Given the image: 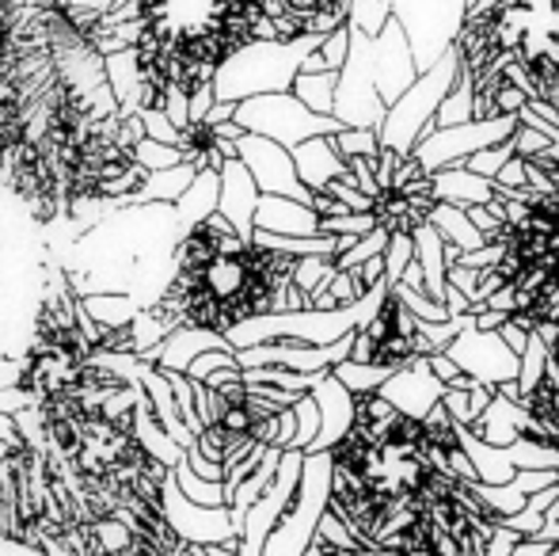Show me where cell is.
<instances>
[{
  "label": "cell",
  "mask_w": 559,
  "mask_h": 556,
  "mask_svg": "<svg viewBox=\"0 0 559 556\" xmlns=\"http://www.w3.org/2000/svg\"><path fill=\"white\" fill-rule=\"evenodd\" d=\"M324 43L320 35H301L289 43H243L214 69V92L217 104H248L259 96H282L289 92L294 76L301 73L305 58L317 54V46Z\"/></svg>",
  "instance_id": "obj_1"
},
{
  "label": "cell",
  "mask_w": 559,
  "mask_h": 556,
  "mask_svg": "<svg viewBox=\"0 0 559 556\" xmlns=\"http://www.w3.org/2000/svg\"><path fill=\"white\" fill-rule=\"evenodd\" d=\"M456 76H461V58H456V46H453V54H445L430 73L415 76L412 88L384 111V122L377 127L381 149H389V153L407 161L412 149L435 130V115H438V107H442V99L449 96Z\"/></svg>",
  "instance_id": "obj_2"
},
{
  "label": "cell",
  "mask_w": 559,
  "mask_h": 556,
  "mask_svg": "<svg viewBox=\"0 0 559 556\" xmlns=\"http://www.w3.org/2000/svg\"><path fill=\"white\" fill-rule=\"evenodd\" d=\"M328 499H332V453H305L297 496L289 504V511L282 514L278 527L271 530V537L263 542V556L309 553V545L317 542L320 519L328 511Z\"/></svg>",
  "instance_id": "obj_3"
},
{
  "label": "cell",
  "mask_w": 559,
  "mask_h": 556,
  "mask_svg": "<svg viewBox=\"0 0 559 556\" xmlns=\"http://www.w3.org/2000/svg\"><path fill=\"white\" fill-rule=\"evenodd\" d=\"M233 122L243 134L274 141V145H282L286 153H294L297 145H305V141H312V138H335L338 130H343L335 119H320L309 107H301L289 92L236 104Z\"/></svg>",
  "instance_id": "obj_4"
},
{
  "label": "cell",
  "mask_w": 559,
  "mask_h": 556,
  "mask_svg": "<svg viewBox=\"0 0 559 556\" xmlns=\"http://www.w3.org/2000/svg\"><path fill=\"white\" fill-rule=\"evenodd\" d=\"M346 35H350V46H346V61L335 81L332 119L343 130H377L389 107L381 104L373 88V38L358 35L350 27H346Z\"/></svg>",
  "instance_id": "obj_5"
},
{
  "label": "cell",
  "mask_w": 559,
  "mask_h": 556,
  "mask_svg": "<svg viewBox=\"0 0 559 556\" xmlns=\"http://www.w3.org/2000/svg\"><path fill=\"white\" fill-rule=\"evenodd\" d=\"M464 12H468V4H415V0L392 4V20L404 31V43L412 50L419 76L430 73L445 54H453L464 27Z\"/></svg>",
  "instance_id": "obj_6"
},
{
  "label": "cell",
  "mask_w": 559,
  "mask_h": 556,
  "mask_svg": "<svg viewBox=\"0 0 559 556\" xmlns=\"http://www.w3.org/2000/svg\"><path fill=\"white\" fill-rule=\"evenodd\" d=\"M518 130V119H476V122H464V127H449V130H435L412 149L407 161L419 168L423 179L438 176L442 168H456V164L472 161L476 153L495 145H507L510 134Z\"/></svg>",
  "instance_id": "obj_7"
},
{
  "label": "cell",
  "mask_w": 559,
  "mask_h": 556,
  "mask_svg": "<svg viewBox=\"0 0 559 556\" xmlns=\"http://www.w3.org/2000/svg\"><path fill=\"white\" fill-rule=\"evenodd\" d=\"M301 465H305V453L286 450L278 461V473H274L271 488L266 496L243 514L240 522V537H236V553L240 556H263V542L271 537V530L282 522V514L289 511L297 496V484H301Z\"/></svg>",
  "instance_id": "obj_8"
},
{
  "label": "cell",
  "mask_w": 559,
  "mask_h": 556,
  "mask_svg": "<svg viewBox=\"0 0 559 556\" xmlns=\"http://www.w3.org/2000/svg\"><path fill=\"white\" fill-rule=\"evenodd\" d=\"M442 355L456 366L461 378L476 381V386L502 389V386H510V381H518V355L499 340V332L468 328V332H461L449 343Z\"/></svg>",
  "instance_id": "obj_9"
},
{
  "label": "cell",
  "mask_w": 559,
  "mask_h": 556,
  "mask_svg": "<svg viewBox=\"0 0 559 556\" xmlns=\"http://www.w3.org/2000/svg\"><path fill=\"white\" fill-rule=\"evenodd\" d=\"M160 519L168 522L171 534L183 545H191V549H214V545L236 549V530H233V519H228V507L210 511V507L187 504L176 492V484H171V476L160 488Z\"/></svg>",
  "instance_id": "obj_10"
},
{
  "label": "cell",
  "mask_w": 559,
  "mask_h": 556,
  "mask_svg": "<svg viewBox=\"0 0 559 556\" xmlns=\"http://www.w3.org/2000/svg\"><path fill=\"white\" fill-rule=\"evenodd\" d=\"M236 161L248 168V176H251V184L259 187V194H266V199H294V202H301V206H309L312 194L301 187L297 168H294V156H289L282 145L243 134L236 141Z\"/></svg>",
  "instance_id": "obj_11"
},
{
  "label": "cell",
  "mask_w": 559,
  "mask_h": 556,
  "mask_svg": "<svg viewBox=\"0 0 559 556\" xmlns=\"http://www.w3.org/2000/svg\"><path fill=\"white\" fill-rule=\"evenodd\" d=\"M442 393H445V386L430 374L427 358H412V363L400 366V370L377 389V397H381L396 416H404L412 423L427 419L430 412L442 404Z\"/></svg>",
  "instance_id": "obj_12"
},
{
  "label": "cell",
  "mask_w": 559,
  "mask_h": 556,
  "mask_svg": "<svg viewBox=\"0 0 559 556\" xmlns=\"http://www.w3.org/2000/svg\"><path fill=\"white\" fill-rule=\"evenodd\" d=\"M415 61L412 50L404 43V31L396 27V20H389V27L381 31V38H373V88L381 96L384 107H392L407 88L415 84Z\"/></svg>",
  "instance_id": "obj_13"
},
{
  "label": "cell",
  "mask_w": 559,
  "mask_h": 556,
  "mask_svg": "<svg viewBox=\"0 0 559 556\" xmlns=\"http://www.w3.org/2000/svg\"><path fill=\"white\" fill-rule=\"evenodd\" d=\"M217 217L228 222V229L240 240H251V222H255V206H259V187L251 184L248 168L240 161H225L222 171H217Z\"/></svg>",
  "instance_id": "obj_14"
},
{
  "label": "cell",
  "mask_w": 559,
  "mask_h": 556,
  "mask_svg": "<svg viewBox=\"0 0 559 556\" xmlns=\"http://www.w3.org/2000/svg\"><path fill=\"white\" fill-rule=\"evenodd\" d=\"M309 397H312V404H317V412H320V435L305 453H332L354 427V397L338 386L332 374H328V378L320 381Z\"/></svg>",
  "instance_id": "obj_15"
},
{
  "label": "cell",
  "mask_w": 559,
  "mask_h": 556,
  "mask_svg": "<svg viewBox=\"0 0 559 556\" xmlns=\"http://www.w3.org/2000/svg\"><path fill=\"white\" fill-rule=\"evenodd\" d=\"M472 435H476L479 442L495 446V450H507V446H514L518 438H537V423H533V416L522 409V404L495 393L491 404L484 409V416L472 423Z\"/></svg>",
  "instance_id": "obj_16"
},
{
  "label": "cell",
  "mask_w": 559,
  "mask_h": 556,
  "mask_svg": "<svg viewBox=\"0 0 559 556\" xmlns=\"http://www.w3.org/2000/svg\"><path fill=\"white\" fill-rule=\"evenodd\" d=\"M251 229L266 233V237L305 240V237H320V217L294 199H266L263 194L259 206H255V222H251Z\"/></svg>",
  "instance_id": "obj_17"
},
{
  "label": "cell",
  "mask_w": 559,
  "mask_h": 556,
  "mask_svg": "<svg viewBox=\"0 0 559 556\" xmlns=\"http://www.w3.org/2000/svg\"><path fill=\"white\" fill-rule=\"evenodd\" d=\"M206 351H228V343L217 332L206 328H176L160 347L148 355V366H156L160 374H187V366Z\"/></svg>",
  "instance_id": "obj_18"
},
{
  "label": "cell",
  "mask_w": 559,
  "mask_h": 556,
  "mask_svg": "<svg viewBox=\"0 0 559 556\" xmlns=\"http://www.w3.org/2000/svg\"><path fill=\"white\" fill-rule=\"evenodd\" d=\"M427 199L430 202H445V206H456V210L491 206V202H495V184H491V179L472 176L464 164H456V168H442L438 176L427 179Z\"/></svg>",
  "instance_id": "obj_19"
},
{
  "label": "cell",
  "mask_w": 559,
  "mask_h": 556,
  "mask_svg": "<svg viewBox=\"0 0 559 556\" xmlns=\"http://www.w3.org/2000/svg\"><path fill=\"white\" fill-rule=\"evenodd\" d=\"M289 156H294L297 179H301V187L309 194L328 191V184H335V179L346 176V164H343V156L335 153L332 138H312V141H305V145H297Z\"/></svg>",
  "instance_id": "obj_20"
},
{
  "label": "cell",
  "mask_w": 559,
  "mask_h": 556,
  "mask_svg": "<svg viewBox=\"0 0 559 556\" xmlns=\"http://www.w3.org/2000/svg\"><path fill=\"white\" fill-rule=\"evenodd\" d=\"M202 168H194V164H176V168L168 171H153V176L141 179V187L130 194V199L122 202L118 210H141V206H176L179 199H183V191L191 187V179L199 176Z\"/></svg>",
  "instance_id": "obj_21"
},
{
  "label": "cell",
  "mask_w": 559,
  "mask_h": 556,
  "mask_svg": "<svg viewBox=\"0 0 559 556\" xmlns=\"http://www.w3.org/2000/svg\"><path fill=\"white\" fill-rule=\"evenodd\" d=\"M217 171L214 168H202L199 176L191 179V187L183 191V199L171 206V214H176V225H179V237L191 229H199L206 217L217 214Z\"/></svg>",
  "instance_id": "obj_22"
},
{
  "label": "cell",
  "mask_w": 559,
  "mask_h": 556,
  "mask_svg": "<svg viewBox=\"0 0 559 556\" xmlns=\"http://www.w3.org/2000/svg\"><path fill=\"white\" fill-rule=\"evenodd\" d=\"M407 237H412L415 263H419V271H423V294H427L430 301L442 305V294H445V240L438 237L427 222L415 225Z\"/></svg>",
  "instance_id": "obj_23"
},
{
  "label": "cell",
  "mask_w": 559,
  "mask_h": 556,
  "mask_svg": "<svg viewBox=\"0 0 559 556\" xmlns=\"http://www.w3.org/2000/svg\"><path fill=\"white\" fill-rule=\"evenodd\" d=\"M130 438L141 446V453H145L153 465H160V469H176L179 461H183V450H179L176 442L168 438V430L160 427V423L153 419V412H148V404H145V397H141V404H138V412H133V427H130Z\"/></svg>",
  "instance_id": "obj_24"
},
{
  "label": "cell",
  "mask_w": 559,
  "mask_h": 556,
  "mask_svg": "<svg viewBox=\"0 0 559 556\" xmlns=\"http://www.w3.org/2000/svg\"><path fill=\"white\" fill-rule=\"evenodd\" d=\"M456 430V446H461V453L468 458V465L476 469V481L479 484H491V488H502V484L514 481V469H510L507 453L495 450V446L479 442L476 435H472L468 427H453Z\"/></svg>",
  "instance_id": "obj_25"
},
{
  "label": "cell",
  "mask_w": 559,
  "mask_h": 556,
  "mask_svg": "<svg viewBox=\"0 0 559 556\" xmlns=\"http://www.w3.org/2000/svg\"><path fill=\"white\" fill-rule=\"evenodd\" d=\"M427 225L438 233V237L445 240L449 248H456V252H461V256H468V252H479V248H487V245H484V237H479V233L468 225V217H464V210L445 206V202H435V206L427 210Z\"/></svg>",
  "instance_id": "obj_26"
},
{
  "label": "cell",
  "mask_w": 559,
  "mask_h": 556,
  "mask_svg": "<svg viewBox=\"0 0 559 556\" xmlns=\"http://www.w3.org/2000/svg\"><path fill=\"white\" fill-rule=\"evenodd\" d=\"M484 119V111H479V96H476V84L468 81V76H456L453 88H449V96L442 99V107H438L435 115V130H449V127H464V122H476ZM430 130V134H435Z\"/></svg>",
  "instance_id": "obj_27"
},
{
  "label": "cell",
  "mask_w": 559,
  "mask_h": 556,
  "mask_svg": "<svg viewBox=\"0 0 559 556\" xmlns=\"http://www.w3.org/2000/svg\"><path fill=\"white\" fill-rule=\"evenodd\" d=\"M81 309L96 320L104 332H118V328H130V320L141 312V305L130 294H92V297H76Z\"/></svg>",
  "instance_id": "obj_28"
},
{
  "label": "cell",
  "mask_w": 559,
  "mask_h": 556,
  "mask_svg": "<svg viewBox=\"0 0 559 556\" xmlns=\"http://www.w3.org/2000/svg\"><path fill=\"white\" fill-rule=\"evenodd\" d=\"M335 81H338V73H297L294 84H289V96L301 107H309L312 115H320V119H332Z\"/></svg>",
  "instance_id": "obj_29"
},
{
  "label": "cell",
  "mask_w": 559,
  "mask_h": 556,
  "mask_svg": "<svg viewBox=\"0 0 559 556\" xmlns=\"http://www.w3.org/2000/svg\"><path fill=\"white\" fill-rule=\"evenodd\" d=\"M502 453L514 473H559V446L545 442V438H518Z\"/></svg>",
  "instance_id": "obj_30"
},
{
  "label": "cell",
  "mask_w": 559,
  "mask_h": 556,
  "mask_svg": "<svg viewBox=\"0 0 559 556\" xmlns=\"http://www.w3.org/2000/svg\"><path fill=\"white\" fill-rule=\"evenodd\" d=\"M392 366H373V363H350V358H346V363H338L335 370H332V378L338 381V386L346 389V393L350 397H373L377 389L384 386V381L392 378Z\"/></svg>",
  "instance_id": "obj_31"
},
{
  "label": "cell",
  "mask_w": 559,
  "mask_h": 556,
  "mask_svg": "<svg viewBox=\"0 0 559 556\" xmlns=\"http://www.w3.org/2000/svg\"><path fill=\"white\" fill-rule=\"evenodd\" d=\"M171 484H176V492L187 499V504L194 507H210V511H217V507H228V492L225 484H210V481H199V476L187 469V461H179L176 469H171Z\"/></svg>",
  "instance_id": "obj_32"
},
{
  "label": "cell",
  "mask_w": 559,
  "mask_h": 556,
  "mask_svg": "<svg viewBox=\"0 0 559 556\" xmlns=\"http://www.w3.org/2000/svg\"><path fill=\"white\" fill-rule=\"evenodd\" d=\"M389 20H392L389 0H358V4H346V27L366 38H381Z\"/></svg>",
  "instance_id": "obj_33"
},
{
  "label": "cell",
  "mask_w": 559,
  "mask_h": 556,
  "mask_svg": "<svg viewBox=\"0 0 559 556\" xmlns=\"http://www.w3.org/2000/svg\"><path fill=\"white\" fill-rule=\"evenodd\" d=\"M545 366H548L545 340H540L537 332H530V343H525L522 358H518V393H522V401L540 386V378H545Z\"/></svg>",
  "instance_id": "obj_34"
},
{
  "label": "cell",
  "mask_w": 559,
  "mask_h": 556,
  "mask_svg": "<svg viewBox=\"0 0 559 556\" xmlns=\"http://www.w3.org/2000/svg\"><path fill=\"white\" fill-rule=\"evenodd\" d=\"M335 260H324V256H309V260H297L294 263V289L297 294L305 297V301H309L312 294H320V289L328 286V282L335 279Z\"/></svg>",
  "instance_id": "obj_35"
},
{
  "label": "cell",
  "mask_w": 559,
  "mask_h": 556,
  "mask_svg": "<svg viewBox=\"0 0 559 556\" xmlns=\"http://www.w3.org/2000/svg\"><path fill=\"white\" fill-rule=\"evenodd\" d=\"M384 248H389V233H384V229H373V233H366V237L354 240L350 252H343V256L335 260V268H338V271H350V275H354V271L366 268L369 260H381Z\"/></svg>",
  "instance_id": "obj_36"
},
{
  "label": "cell",
  "mask_w": 559,
  "mask_h": 556,
  "mask_svg": "<svg viewBox=\"0 0 559 556\" xmlns=\"http://www.w3.org/2000/svg\"><path fill=\"white\" fill-rule=\"evenodd\" d=\"M332 145L343 161H373V156L381 153L377 130H338L332 138Z\"/></svg>",
  "instance_id": "obj_37"
},
{
  "label": "cell",
  "mask_w": 559,
  "mask_h": 556,
  "mask_svg": "<svg viewBox=\"0 0 559 556\" xmlns=\"http://www.w3.org/2000/svg\"><path fill=\"white\" fill-rule=\"evenodd\" d=\"M130 164H133V168L145 171V176H153V171H168V168H176V164H183V156H179L171 145L141 141V145H133V149H130Z\"/></svg>",
  "instance_id": "obj_38"
},
{
  "label": "cell",
  "mask_w": 559,
  "mask_h": 556,
  "mask_svg": "<svg viewBox=\"0 0 559 556\" xmlns=\"http://www.w3.org/2000/svg\"><path fill=\"white\" fill-rule=\"evenodd\" d=\"M92 542H96V549L104 556H126L133 545V534L122 527L118 519H104V522H92Z\"/></svg>",
  "instance_id": "obj_39"
},
{
  "label": "cell",
  "mask_w": 559,
  "mask_h": 556,
  "mask_svg": "<svg viewBox=\"0 0 559 556\" xmlns=\"http://www.w3.org/2000/svg\"><path fill=\"white\" fill-rule=\"evenodd\" d=\"M294 423H297V430H294V446H289V450L305 453L320 435V412H317V404H312V397H301V401L294 404Z\"/></svg>",
  "instance_id": "obj_40"
},
{
  "label": "cell",
  "mask_w": 559,
  "mask_h": 556,
  "mask_svg": "<svg viewBox=\"0 0 559 556\" xmlns=\"http://www.w3.org/2000/svg\"><path fill=\"white\" fill-rule=\"evenodd\" d=\"M415 260V245H412V237L407 233H392L389 237V248H384V256H381V263H384V282L389 286H396L400 275H404V268Z\"/></svg>",
  "instance_id": "obj_41"
},
{
  "label": "cell",
  "mask_w": 559,
  "mask_h": 556,
  "mask_svg": "<svg viewBox=\"0 0 559 556\" xmlns=\"http://www.w3.org/2000/svg\"><path fill=\"white\" fill-rule=\"evenodd\" d=\"M510 156H514V149H510V141H507V145L484 149V153H476L472 161H464V168H468L472 176H479V179H495L502 168H507Z\"/></svg>",
  "instance_id": "obj_42"
},
{
  "label": "cell",
  "mask_w": 559,
  "mask_h": 556,
  "mask_svg": "<svg viewBox=\"0 0 559 556\" xmlns=\"http://www.w3.org/2000/svg\"><path fill=\"white\" fill-rule=\"evenodd\" d=\"M228 366H236V355H233V351H206V355H199L191 366H187L183 378H187V381H194V386H202V381H206L210 374L228 370Z\"/></svg>",
  "instance_id": "obj_43"
},
{
  "label": "cell",
  "mask_w": 559,
  "mask_h": 556,
  "mask_svg": "<svg viewBox=\"0 0 559 556\" xmlns=\"http://www.w3.org/2000/svg\"><path fill=\"white\" fill-rule=\"evenodd\" d=\"M138 122H141V134H145V141H156V145H171V149H176L179 130L171 127L164 111H138Z\"/></svg>",
  "instance_id": "obj_44"
},
{
  "label": "cell",
  "mask_w": 559,
  "mask_h": 556,
  "mask_svg": "<svg viewBox=\"0 0 559 556\" xmlns=\"http://www.w3.org/2000/svg\"><path fill=\"white\" fill-rule=\"evenodd\" d=\"M320 194H328V199H335L338 206L346 210V214H373V199H366V194H358L354 187H346L343 179H335V184H328V191H320Z\"/></svg>",
  "instance_id": "obj_45"
},
{
  "label": "cell",
  "mask_w": 559,
  "mask_h": 556,
  "mask_svg": "<svg viewBox=\"0 0 559 556\" xmlns=\"http://www.w3.org/2000/svg\"><path fill=\"white\" fill-rule=\"evenodd\" d=\"M183 461H187V469H191V473L199 476V481H210V484H225V469H222V465H214V461H206V458H202L199 450H194V446H191V450L183 453Z\"/></svg>",
  "instance_id": "obj_46"
},
{
  "label": "cell",
  "mask_w": 559,
  "mask_h": 556,
  "mask_svg": "<svg viewBox=\"0 0 559 556\" xmlns=\"http://www.w3.org/2000/svg\"><path fill=\"white\" fill-rule=\"evenodd\" d=\"M38 397L27 393V389H0V416H20L23 409H35Z\"/></svg>",
  "instance_id": "obj_47"
},
{
  "label": "cell",
  "mask_w": 559,
  "mask_h": 556,
  "mask_svg": "<svg viewBox=\"0 0 559 556\" xmlns=\"http://www.w3.org/2000/svg\"><path fill=\"white\" fill-rule=\"evenodd\" d=\"M491 184H495V191H525V161L510 156L507 168H502Z\"/></svg>",
  "instance_id": "obj_48"
},
{
  "label": "cell",
  "mask_w": 559,
  "mask_h": 556,
  "mask_svg": "<svg viewBox=\"0 0 559 556\" xmlns=\"http://www.w3.org/2000/svg\"><path fill=\"white\" fill-rule=\"evenodd\" d=\"M510 484H514V488L522 492L525 499H530V496H537V492H545V488H556L559 473H518Z\"/></svg>",
  "instance_id": "obj_49"
},
{
  "label": "cell",
  "mask_w": 559,
  "mask_h": 556,
  "mask_svg": "<svg viewBox=\"0 0 559 556\" xmlns=\"http://www.w3.org/2000/svg\"><path fill=\"white\" fill-rule=\"evenodd\" d=\"M518 542H522L518 534H510V530L495 527V530H491V537L484 542V553H479V556H514Z\"/></svg>",
  "instance_id": "obj_50"
},
{
  "label": "cell",
  "mask_w": 559,
  "mask_h": 556,
  "mask_svg": "<svg viewBox=\"0 0 559 556\" xmlns=\"http://www.w3.org/2000/svg\"><path fill=\"white\" fill-rule=\"evenodd\" d=\"M495 332H499V340L507 343L510 351H514L518 358H522V351H525V343H530V332H525V328H518L514 320H502L499 328H495Z\"/></svg>",
  "instance_id": "obj_51"
},
{
  "label": "cell",
  "mask_w": 559,
  "mask_h": 556,
  "mask_svg": "<svg viewBox=\"0 0 559 556\" xmlns=\"http://www.w3.org/2000/svg\"><path fill=\"white\" fill-rule=\"evenodd\" d=\"M427 366H430V374H435V378L442 381V386H449V381L461 378V374H456V366L449 363V358L442 355V351H438V355H427Z\"/></svg>",
  "instance_id": "obj_52"
},
{
  "label": "cell",
  "mask_w": 559,
  "mask_h": 556,
  "mask_svg": "<svg viewBox=\"0 0 559 556\" xmlns=\"http://www.w3.org/2000/svg\"><path fill=\"white\" fill-rule=\"evenodd\" d=\"M491 397H495V389H487V386H472V389H468V412H472V423L484 416V409L491 404ZM468 430H472V427H468Z\"/></svg>",
  "instance_id": "obj_53"
},
{
  "label": "cell",
  "mask_w": 559,
  "mask_h": 556,
  "mask_svg": "<svg viewBox=\"0 0 559 556\" xmlns=\"http://www.w3.org/2000/svg\"><path fill=\"white\" fill-rule=\"evenodd\" d=\"M0 556H46V549L23 545V542H4V537H0Z\"/></svg>",
  "instance_id": "obj_54"
},
{
  "label": "cell",
  "mask_w": 559,
  "mask_h": 556,
  "mask_svg": "<svg viewBox=\"0 0 559 556\" xmlns=\"http://www.w3.org/2000/svg\"><path fill=\"white\" fill-rule=\"evenodd\" d=\"M233 115H236L233 104H217V99H214V107H210V115H206V127H222V122H233Z\"/></svg>",
  "instance_id": "obj_55"
},
{
  "label": "cell",
  "mask_w": 559,
  "mask_h": 556,
  "mask_svg": "<svg viewBox=\"0 0 559 556\" xmlns=\"http://www.w3.org/2000/svg\"><path fill=\"white\" fill-rule=\"evenodd\" d=\"M0 446H20V438H15V427L8 416H0Z\"/></svg>",
  "instance_id": "obj_56"
},
{
  "label": "cell",
  "mask_w": 559,
  "mask_h": 556,
  "mask_svg": "<svg viewBox=\"0 0 559 556\" xmlns=\"http://www.w3.org/2000/svg\"><path fill=\"white\" fill-rule=\"evenodd\" d=\"M202 556H240L236 549H222V545H214V549H202Z\"/></svg>",
  "instance_id": "obj_57"
},
{
  "label": "cell",
  "mask_w": 559,
  "mask_h": 556,
  "mask_svg": "<svg viewBox=\"0 0 559 556\" xmlns=\"http://www.w3.org/2000/svg\"><path fill=\"white\" fill-rule=\"evenodd\" d=\"M8 450H12V446H0V465H4V458H8Z\"/></svg>",
  "instance_id": "obj_58"
}]
</instances>
